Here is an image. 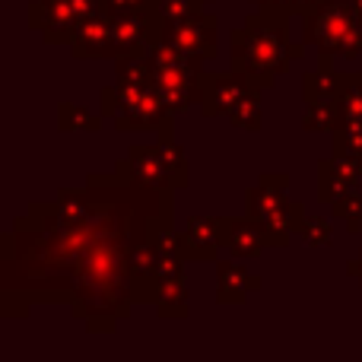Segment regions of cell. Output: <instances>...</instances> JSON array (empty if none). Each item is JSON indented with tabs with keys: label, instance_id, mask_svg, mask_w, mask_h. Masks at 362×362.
<instances>
[{
	"label": "cell",
	"instance_id": "cell-1",
	"mask_svg": "<svg viewBox=\"0 0 362 362\" xmlns=\"http://www.w3.org/2000/svg\"><path fill=\"white\" fill-rule=\"evenodd\" d=\"M175 216V191L118 172H89L83 187L32 200L0 238V315L23 318L35 302H67L89 334L131 318V245L144 226Z\"/></svg>",
	"mask_w": 362,
	"mask_h": 362
},
{
	"label": "cell",
	"instance_id": "cell-2",
	"mask_svg": "<svg viewBox=\"0 0 362 362\" xmlns=\"http://www.w3.org/2000/svg\"><path fill=\"white\" fill-rule=\"evenodd\" d=\"M289 23L293 13L283 6H257L255 13H248V19L229 35V67L251 76L264 89L276 86V80L305 51V42L289 38Z\"/></svg>",
	"mask_w": 362,
	"mask_h": 362
},
{
	"label": "cell",
	"instance_id": "cell-3",
	"mask_svg": "<svg viewBox=\"0 0 362 362\" xmlns=\"http://www.w3.org/2000/svg\"><path fill=\"white\" fill-rule=\"evenodd\" d=\"M175 131L159 134L153 144H134L124 159H118L115 172L121 178L144 187H169L185 191L191 185V165L185 159V146L172 137Z\"/></svg>",
	"mask_w": 362,
	"mask_h": 362
},
{
	"label": "cell",
	"instance_id": "cell-4",
	"mask_svg": "<svg viewBox=\"0 0 362 362\" xmlns=\"http://www.w3.org/2000/svg\"><path fill=\"white\" fill-rule=\"evenodd\" d=\"M302 42L318 48V54L359 57L362 23L353 0H321L302 13Z\"/></svg>",
	"mask_w": 362,
	"mask_h": 362
},
{
	"label": "cell",
	"instance_id": "cell-5",
	"mask_svg": "<svg viewBox=\"0 0 362 362\" xmlns=\"http://www.w3.org/2000/svg\"><path fill=\"white\" fill-rule=\"evenodd\" d=\"M105 10V0H32L29 29L42 32L48 45H70L89 16Z\"/></svg>",
	"mask_w": 362,
	"mask_h": 362
},
{
	"label": "cell",
	"instance_id": "cell-6",
	"mask_svg": "<svg viewBox=\"0 0 362 362\" xmlns=\"http://www.w3.org/2000/svg\"><path fill=\"white\" fill-rule=\"evenodd\" d=\"M255 89H264L251 76L238 74V70H226V74H200V95L197 108L204 118H229V112Z\"/></svg>",
	"mask_w": 362,
	"mask_h": 362
},
{
	"label": "cell",
	"instance_id": "cell-7",
	"mask_svg": "<svg viewBox=\"0 0 362 362\" xmlns=\"http://www.w3.org/2000/svg\"><path fill=\"white\" fill-rule=\"evenodd\" d=\"M163 25L165 19L159 16L156 6L137 13H115V51H118V57H150L153 45L163 42Z\"/></svg>",
	"mask_w": 362,
	"mask_h": 362
},
{
	"label": "cell",
	"instance_id": "cell-8",
	"mask_svg": "<svg viewBox=\"0 0 362 362\" xmlns=\"http://www.w3.org/2000/svg\"><path fill=\"white\" fill-rule=\"evenodd\" d=\"M163 38L172 42L175 48L187 51L194 57L213 61L219 54V19L213 13L197 10L194 16L178 19V23H165L163 25Z\"/></svg>",
	"mask_w": 362,
	"mask_h": 362
},
{
	"label": "cell",
	"instance_id": "cell-9",
	"mask_svg": "<svg viewBox=\"0 0 362 362\" xmlns=\"http://www.w3.org/2000/svg\"><path fill=\"white\" fill-rule=\"evenodd\" d=\"M70 54L76 61H108V57L115 61L118 57V51H115V13L108 6L76 29L74 42H70Z\"/></svg>",
	"mask_w": 362,
	"mask_h": 362
},
{
	"label": "cell",
	"instance_id": "cell-10",
	"mask_svg": "<svg viewBox=\"0 0 362 362\" xmlns=\"http://www.w3.org/2000/svg\"><path fill=\"white\" fill-rule=\"evenodd\" d=\"M223 248V216H191L181 232V255L187 264L219 261Z\"/></svg>",
	"mask_w": 362,
	"mask_h": 362
},
{
	"label": "cell",
	"instance_id": "cell-11",
	"mask_svg": "<svg viewBox=\"0 0 362 362\" xmlns=\"http://www.w3.org/2000/svg\"><path fill=\"white\" fill-rule=\"evenodd\" d=\"M261 289V276L242 264V257L216 261V302L219 305H245Z\"/></svg>",
	"mask_w": 362,
	"mask_h": 362
},
{
	"label": "cell",
	"instance_id": "cell-12",
	"mask_svg": "<svg viewBox=\"0 0 362 362\" xmlns=\"http://www.w3.org/2000/svg\"><path fill=\"white\" fill-rule=\"evenodd\" d=\"M359 181H362V169L353 159H344V156L321 159L318 163V200L327 206L337 204L340 197L359 191Z\"/></svg>",
	"mask_w": 362,
	"mask_h": 362
},
{
	"label": "cell",
	"instance_id": "cell-13",
	"mask_svg": "<svg viewBox=\"0 0 362 362\" xmlns=\"http://www.w3.org/2000/svg\"><path fill=\"white\" fill-rule=\"evenodd\" d=\"M286 191H289V172H264L257 178V185H251L245 191V213L257 223L276 213L283 204H286Z\"/></svg>",
	"mask_w": 362,
	"mask_h": 362
},
{
	"label": "cell",
	"instance_id": "cell-14",
	"mask_svg": "<svg viewBox=\"0 0 362 362\" xmlns=\"http://www.w3.org/2000/svg\"><path fill=\"white\" fill-rule=\"evenodd\" d=\"M223 248L229 251L232 257L251 261V257H257L267 248L264 226L257 223V219H251L248 213H245V216H223Z\"/></svg>",
	"mask_w": 362,
	"mask_h": 362
},
{
	"label": "cell",
	"instance_id": "cell-15",
	"mask_svg": "<svg viewBox=\"0 0 362 362\" xmlns=\"http://www.w3.org/2000/svg\"><path fill=\"white\" fill-rule=\"evenodd\" d=\"M156 315L163 321H185L191 315L187 305V280L185 276H172V280H156Z\"/></svg>",
	"mask_w": 362,
	"mask_h": 362
},
{
	"label": "cell",
	"instance_id": "cell-16",
	"mask_svg": "<svg viewBox=\"0 0 362 362\" xmlns=\"http://www.w3.org/2000/svg\"><path fill=\"white\" fill-rule=\"evenodd\" d=\"M305 216V204L299 200H286L276 213H270L264 219V238H267V248H286L289 245V235H296V226L299 219Z\"/></svg>",
	"mask_w": 362,
	"mask_h": 362
},
{
	"label": "cell",
	"instance_id": "cell-17",
	"mask_svg": "<svg viewBox=\"0 0 362 362\" xmlns=\"http://www.w3.org/2000/svg\"><path fill=\"white\" fill-rule=\"evenodd\" d=\"M344 121H346V112L340 105V99L312 102V105H305V115H302V131L334 134V131H340Z\"/></svg>",
	"mask_w": 362,
	"mask_h": 362
},
{
	"label": "cell",
	"instance_id": "cell-18",
	"mask_svg": "<svg viewBox=\"0 0 362 362\" xmlns=\"http://www.w3.org/2000/svg\"><path fill=\"white\" fill-rule=\"evenodd\" d=\"M57 127L64 134H93L102 127V115L89 112L83 105H74V102H61L57 105Z\"/></svg>",
	"mask_w": 362,
	"mask_h": 362
},
{
	"label": "cell",
	"instance_id": "cell-19",
	"mask_svg": "<svg viewBox=\"0 0 362 362\" xmlns=\"http://www.w3.org/2000/svg\"><path fill=\"white\" fill-rule=\"evenodd\" d=\"M331 144H334L331 156L353 159L362 169V118H346L344 124H340V131L331 134Z\"/></svg>",
	"mask_w": 362,
	"mask_h": 362
},
{
	"label": "cell",
	"instance_id": "cell-20",
	"mask_svg": "<svg viewBox=\"0 0 362 362\" xmlns=\"http://www.w3.org/2000/svg\"><path fill=\"white\" fill-rule=\"evenodd\" d=\"M337 70H308L302 74V102L312 105V102H327V99H340L337 80H334Z\"/></svg>",
	"mask_w": 362,
	"mask_h": 362
},
{
	"label": "cell",
	"instance_id": "cell-21",
	"mask_svg": "<svg viewBox=\"0 0 362 362\" xmlns=\"http://www.w3.org/2000/svg\"><path fill=\"white\" fill-rule=\"evenodd\" d=\"M261 93L264 89H255V93H248L242 102H238L235 108L229 112V124L242 127V131H261L264 124V108H261Z\"/></svg>",
	"mask_w": 362,
	"mask_h": 362
},
{
	"label": "cell",
	"instance_id": "cell-22",
	"mask_svg": "<svg viewBox=\"0 0 362 362\" xmlns=\"http://www.w3.org/2000/svg\"><path fill=\"white\" fill-rule=\"evenodd\" d=\"M296 235H299L305 245H312V248H327V245H334V226H331V219H325V216L315 213V216L299 219Z\"/></svg>",
	"mask_w": 362,
	"mask_h": 362
},
{
	"label": "cell",
	"instance_id": "cell-23",
	"mask_svg": "<svg viewBox=\"0 0 362 362\" xmlns=\"http://www.w3.org/2000/svg\"><path fill=\"white\" fill-rule=\"evenodd\" d=\"M346 118H362V74H334Z\"/></svg>",
	"mask_w": 362,
	"mask_h": 362
},
{
	"label": "cell",
	"instance_id": "cell-24",
	"mask_svg": "<svg viewBox=\"0 0 362 362\" xmlns=\"http://www.w3.org/2000/svg\"><path fill=\"white\" fill-rule=\"evenodd\" d=\"M331 216L344 219L350 232H359L362 229V194L353 191V194H346V197H340L337 204H331Z\"/></svg>",
	"mask_w": 362,
	"mask_h": 362
},
{
	"label": "cell",
	"instance_id": "cell-25",
	"mask_svg": "<svg viewBox=\"0 0 362 362\" xmlns=\"http://www.w3.org/2000/svg\"><path fill=\"white\" fill-rule=\"evenodd\" d=\"M156 10L165 23H178V19H187L200 10L197 0H156Z\"/></svg>",
	"mask_w": 362,
	"mask_h": 362
},
{
	"label": "cell",
	"instance_id": "cell-26",
	"mask_svg": "<svg viewBox=\"0 0 362 362\" xmlns=\"http://www.w3.org/2000/svg\"><path fill=\"white\" fill-rule=\"evenodd\" d=\"M112 13H137V10H153L156 0H105Z\"/></svg>",
	"mask_w": 362,
	"mask_h": 362
},
{
	"label": "cell",
	"instance_id": "cell-27",
	"mask_svg": "<svg viewBox=\"0 0 362 362\" xmlns=\"http://www.w3.org/2000/svg\"><path fill=\"white\" fill-rule=\"evenodd\" d=\"M248 4H255V6H283V10H289L296 16V0H248Z\"/></svg>",
	"mask_w": 362,
	"mask_h": 362
},
{
	"label": "cell",
	"instance_id": "cell-28",
	"mask_svg": "<svg viewBox=\"0 0 362 362\" xmlns=\"http://www.w3.org/2000/svg\"><path fill=\"white\" fill-rule=\"evenodd\" d=\"M346 274H350V276H356V280H359V286H362V251H359V257H353V261L346 264Z\"/></svg>",
	"mask_w": 362,
	"mask_h": 362
},
{
	"label": "cell",
	"instance_id": "cell-29",
	"mask_svg": "<svg viewBox=\"0 0 362 362\" xmlns=\"http://www.w3.org/2000/svg\"><path fill=\"white\" fill-rule=\"evenodd\" d=\"M356 4V13H359V23H362V0H353Z\"/></svg>",
	"mask_w": 362,
	"mask_h": 362
},
{
	"label": "cell",
	"instance_id": "cell-30",
	"mask_svg": "<svg viewBox=\"0 0 362 362\" xmlns=\"http://www.w3.org/2000/svg\"><path fill=\"white\" fill-rule=\"evenodd\" d=\"M197 4H200V6H204V4H213V0H197Z\"/></svg>",
	"mask_w": 362,
	"mask_h": 362
}]
</instances>
